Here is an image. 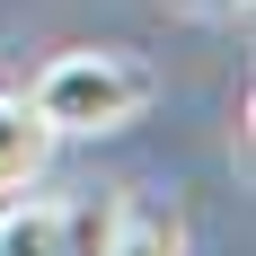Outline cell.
I'll use <instances>...</instances> for the list:
<instances>
[{
    "mask_svg": "<svg viewBox=\"0 0 256 256\" xmlns=\"http://www.w3.org/2000/svg\"><path fill=\"white\" fill-rule=\"evenodd\" d=\"M26 106L44 115L53 142H62V132H124L132 115L150 106V71H142L132 53H115V44H80V53H53L44 71H36Z\"/></svg>",
    "mask_w": 256,
    "mask_h": 256,
    "instance_id": "obj_1",
    "label": "cell"
},
{
    "mask_svg": "<svg viewBox=\"0 0 256 256\" xmlns=\"http://www.w3.org/2000/svg\"><path fill=\"white\" fill-rule=\"evenodd\" d=\"M44 159H53L44 115H36L18 88H0V194H26V186L44 177Z\"/></svg>",
    "mask_w": 256,
    "mask_h": 256,
    "instance_id": "obj_2",
    "label": "cell"
},
{
    "mask_svg": "<svg viewBox=\"0 0 256 256\" xmlns=\"http://www.w3.org/2000/svg\"><path fill=\"white\" fill-rule=\"evenodd\" d=\"M53 238H62V204L0 194V256H53Z\"/></svg>",
    "mask_w": 256,
    "mask_h": 256,
    "instance_id": "obj_3",
    "label": "cell"
},
{
    "mask_svg": "<svg viewBox=\"0 0 256 256\" xmlns=\"http://www.w3.org/2000/svg\"><path fill=\"white\" fill-rule=\"evenodd\" d=\"M106 256H186V221H177V212H124V204H115Z\"/></svg>",
    "mask_w": 256,
    "mask_h": 256,
    "instance_id": "obj_4",
    "label": "cell"
},
{
    "mask_svg": "<svg viewBox=\"0 0 256 256\" xmlns=\"http://www.w3.org/2000/svg\"><path fill=\"white\" fill-rule=\"evenodd\" d=\"M106 230H115V204H62V238H53V256H106Z\"/></svg>",
    "mask_w": 256,
    "mask_h": 256,
    "instance_id": "obj_5",
    "label": "cell"
},
{
    "mask_svg": "<svg viewBox=\"0 0 256 256\" xmlns=\"http://www.w3.org/2000/svg\"><path fill=\"white\" fill-rule=\"evenodd\" d=\"M186 9H248V0H186Z\"/></svg>",
    "mask_w": 256,
    "mask_h": 256,
    "instance_id": "obj_6",
    "label": "cell"
}]
</instances>
